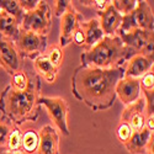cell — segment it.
Instances as JSON below:
<instances>
[{"label":"cell","instance_id":"1","mask_svg":"<svg viewBox=\"0 0 154 154\" xmlns=\"http://www.w3.org/2000/svg\"><path fill=\"white\" fill-rule=\"evenodd\" d=\"M122 78L123 67L97 69L80 66L72 76V93L93 111H105L113 105L115 88Z\"/></svg>","mask_w":154,"mask_h":154},{"label":"cell","instance_id":"2","mask_svg":"<svg viewBox=\"0 0 154 154\" xmlns=\"http://www.w3.org/2000/svg\"><path fill=\"white\" fill-rule=\"evenodd\" d=\"M41 97V79L37 75L30 88L25 91H16L8 85L0 95V111L3 117L15 126L35 122L40 115L38 99Z\"/></svg>","mask_w":154,"mask_h":154},{"label":"cell","instance_id":"3","mask_svg":"<svg viewBox=\"0 0 154 154\" xmlns=\"http://www.w3.org/2000/svg\"><path fill=\"white\" fill-rule=\"evenodd\" d=\"M134 54L126 47L117 35L105 36L90 49L84 51L80 56L82 67L97 69H113L122 67V64Z\"/></svg>","mask_w":154,"mask_h":154},{"label":"cell","instance_id":"4","mask_svg":"<svg viewBox=\"0 0 154 154\" xmlns=\"http://www.w3.org/2000/svg\"><path fill=\"white\" fill-rule=\"evenodd\" d=\"M51 25H52V11L48 3L41 0L35 10L23 14L20 22V30L31 31L47 37L51 30Z\"/></svg>","mask_w":154,"mask_h":154},{"label":"cell","instance_id":"5","mask_svg":"<svg viewBox=\"0 0 154 154\" xmlns=\"http://www.w3.org/2000/svg\"><path fill=\"white\" fill-rule=\"evenodd\" d=\"M38 105L43 106L56 127L64 134H70V128L68 123L69 106L67 100L62 96H41L38 99Z\"/></svg>","mask_w":154,"mask_h":154},{"label":"cell","instance_id":"6","mask_svg":"<svg viewBox=\"0 0 154 154\" xmlns=\"http://www.w3.org/2000/svg\"><path fill=\"white\" fill-rule=\"evenodd\" d=\"M153 9L149 2L146 0H138L136 9L128 15L122 16V23L117 32H127L131 30H146L153 31Z\"/></svg>","mask_w":154,"mask_h":154},{"label":"cell","instance_id":"7","mask_svg":"<svg viewBox=\"0 0 154 154\" xmlns=\"http://www.w3.org/2000/svg\"><path fill=\"white\" fill-rule=\"evenodd\" d=\"M14 43L22 58H30L33 60L45 53L47 48V37L31 31L20 30Z\"/></svg>","mask_w":154,"mask_h":154},{"label":"cell","instance_id":"8","mask_svg":"<svg viewBox=\"0 0 154 154\" xmlns=\"http://www.w3.org/2000/svg\"><path fill=\"white\" fill-rule=\"evenodd\" d=\"M123 45L128 47L133 53H142V54H153V41H154V32L146 30H131L127 32H117L116 33Z\"/></svg>","mask_w":154,"mask_h":154},{"label":"cell","instance_id":"9","mask_svg":"<svg viewBox=\"0 0 154 154\" xmlns=\"http://www.w3.org/2000/svg\"><path fill=\"white\" fill-rule=\"evenodd\" d=\"M83 22V15L72 4L68 10L60 16V32H59V46L62 48L72 43L73 37Z\"/></svg>","mask_w":154,"mask_h":154},{"label":"cell","instance_id":"10","mask_svg":"<svg viewBox=\"0 0 154 154\" xmlns=\"http://www.w3.org/2000/svg\"><path fill=\"white\" fill-rule=\"evenodd\" d=\"M121 121H125L131 127L132 132H137L146 127L147 113H146V100L143 95L136 102L125 106L121 113Z\"/></svg>","mask_w":154,"mask_h":154},{"label":"cell","instance_id":"11","mask_svg":"<svg viewBox=\"0 0 154 154\" xmlns=\"http://www.w3.org/2000/svg\"><path fill=\"white\" fill-rule=\"evenodd\" d=\"M23 58L19 53L15 43L0 37V63L10 75L22 69Z\"/></svg>","mask_w":154,"mask_h":154},{"label":"cell","instance_id":"12","mask_svg":"<svg viewBox=\"0 0 154 154\" xmlns=\"http://www.w3.org/2000/svg\"><path fill=\"white\" fill-rule=\"evenodd\" d=\"M154 68V57L142 53H134L126 60L123 67V78L140 79L142 76Z\"/></svg>","mask_w":154,"mask_h":154},{"label":"cell","instance_id":"13","mask_svg":"<svg viewBox=\"0 0 154 154\" xmlns=\"http://www.w3.org/2000/svg\"><path fill=\"white\" fill-rule=\"evenodd\" d=\"M115 94H116V97L120 99V101L125 106L133 104L142 96L139 79H132V78L120 79L119 83L116 84V88H115Z\"/></svg>","mask_w":154,"mask_h":154},{"label":"cell","instance_id":"14","mask_svg":"<svg viewBox=\"0 0 154 154\" xmlns=\"http://www.w3.org/2000/svg\"><path fill=\"white\" fill-rule=\"evenodd\" d=\"M97 20L105 36H113L117 33L122 23V15L113 8L112 2H109L104 10L97 11Z\"/></svg>","mask_w":154,"mask_h":154},{"label":"cell","instance_id":"15","mask_svg":"<svg viewBox=\"0 0 154 154\" xmlns=\"http://www.w3.org/2000/svg\"><path fill=\"white\" fill-rule=\"evenodd\" d=\"M37 154H60L59 153V136L51 125L43 126L40 131Z\"/></svg>","mask_w":154,"mask_h":154},{"label":"cell","instance_id":"16","mask_svg":"<svg viewBox=\"0 0 154 154\" xmlns=\"http://www.w3.org/2000/svg\"><path fill=\"white\" fill-rule=\"evenodd\" d=\"M80 29L84 32L85 43H84V51L90 49L93 46H95L99 41H101L105 37L104 32L101 30L100 22L97 19H90L89 21H83L80 23Z\"/></svg>","mask_w":154,"mask_h":154},{"label":"cell","instance_id":"17","mask_svg":"<svg viewBox=\"0 0 154 154\" xmlns=\"http://www.w3.org/2000/svg\"><path fill=\"white\" fill-rule=\"evenodd\" d=\"M33 69L38 78L45 80L48 84H53L57 80L58 72H59L58 68L53 67L49 63V60L46 58L45 54H41L33 59Z\"/></svg>","mask_w":154,"mask_h":154},{"label":"cell","instance_id":"18","mask_svg":"<svg viewBox=\"0 0 154 154\" xmlns=\"http://www.w3.org/2000/svg\"><path fill=\"white\" fill-rule=\"evenodd\" d=\"M152 134H154V132L149 131L147 127H144L143 130H140V131L132 132L128 142L126 144H123V147L131 154H144L147 142Z\"/></svg>","mask_w":154,"mask_h":154},{"label":"cell","instance_id":"19","mask_svg":"<svg viewBox=\"0 0 154 154\" xmlns=\"http://www.w3.org/2000/svg\"><path fill=\"white\" fill-rule=\"evenodd\" d=\"M20 32V22L9 15L8 12L0 10V37L14 42Z\"/></svg>","mask_w":154,"mask_h":154},{"label":"cell","instance_id":"20","mask_svg":"<svg viewBox=\"0 0 154 154\" xmlns=\"http://www.w3.org/2000/svg\"><path fill=\"white\" fill-rule=\"evenodd\" d=\"M40 136L33 128H29L26 131H21V148L20 153L22 154H36L38 149Z\"/></svg>","mask_w":154,"mask_h":154},{"label":"cell","instance_id":"21","mask_svg":"<svg viewBox=\"0 0 154 154\" xmlns=\"http://www.w3.org/2000/svg\"><path fill=\"white\" fill-rule=\"evenodd\" d=\"M11 78H10V84L9 86L12 89V90H16V91H25V90H27V89L30 88L32 80H33V75H30L27 74L26 72H25L23 69L14 73V74H11L10 75Z\"/></svg>","mask_w":154,"mask_h":154},{"label":"cell","instance_id":"22","mask_svg":"<svg viewBox=\"0 0 154 154\" xmlns=\"http://www.w3.org/2000/svg\"><path fill=\"white\" fill-rule=\"evenodd\" d=\"M43 54L46 56V58L49 60V63L52 64L53 67L59 69V67L62 66V63H63V58H64V51L59 45L48 46L46 48Z\"/></svg>","mask_w":154,"mask_h":154},{"label":"cell","instance_id":"23","mask_svg":"<svg viewBox=\"0 0 154 154\" xmlns=\"http://www.w3.org/2000/svg\"><path fill=\"white\" fill-rule=\"evenodd\" d=\"M0 10L8 12L9 15L15 17L19 22H21L25 14L19 4V0H0Z\"/></svg>","mask_w":154,"mask_h":154},{"label":"cell","instance_id":"24","mask_svg":"<svg viewBox=\"0 0 154 154\" xmlns=\"http://www.w3.org/2000/svg\"><path fill=\"white\" fill-rule=\"evenodd\" d=\"M14 127H15V125L11 123L5 117L0 119V150H5L9 136Z\"/></svg>","mask_w":154,"mask_h":154},{"label":"cell","instance_id":"25","mask_svg":"<svg viewBox=\"0 0 154 154\" xmlns=\"http://www.w3.org/2000/svg\"><path fill=\"white\" fill-rule=\"evenodd\" d=\"M21 148V130L19 126H15L9 136L5 150L8 152H20Z\"/></svg>","mask_w":154,"mask_h":154},{"label":"cell","instance_id":"26","mask_svg":"<svg viewBox=\"0 0 154 154\" xmlns=\"http://www.w3.org/2000/svg\"><path fill=\"white\" fill-rule=\"evenodd\" d=\"M138 0H113L112 5L122 16L128 15L136 9Z\"/></svg>","mask_w":154,"mask_h":154},{"label":"cell","instance_id":"27","mask_svg":"<svg viewBox=\"0 0 154 154\" xmlns=\"http://www.w3.org/2000/svg\"><path fill=\"white\" fill-rule=\"evenodd\" d=\"M115 133H116V138L119 139V142L123 146L128 142V139H130V137L132 134V130H131V127L128 126L127 122L120 120L116 130H115Z\"/></svg>","mask_w":154,"mask_h":154},{"label":"cell","instance_id":"28","mask_svg":"<svg viewBox=\"0 0 154 154\" xmlns=\"http://www.w3.org/2000/svg\"><path fill=\"white\" fill-rule=\"evenodd\" d=\"M140 91L142 93H154V72L150 69L139 79Z\"/></svg>","mask_w":154,"mask_h":154},{"label":"cell","instance_id":"29","mask_svg":"<svg viewBox=\"0 0 154 154\" xmlns=\"http://www.w3.org/2000/svg\"><path fill=\"white\" fill-rule=\"evenodd\" d=\"M72 4L73 2H69V0H57V2H54V15L57 17H60Z\"/></svg>","mask_w":154,"mask_h":154},{"label":"cell","instance_id":"30","mask_svg":"<svg viewBox=\"0 0 154 154\" xmlns=\"http://www.w3.org/2000/svg\"><path fill=\"white\" fill-rule=\"evenodd\" d=\"M41 0H19V4L23 10V12H30L38 6Z\"/></svg>","mask_w":154,"mask_h":154},{"label":"cell","instance_id":"31","mask_svg":"<svg viewBox=\"0 0 154 154\" xmlns=\"http://www.w3.org/2000/svg\"><path fill=\"white\" fill-rule=\"evenodd\" d=\"M72 42H74L76 46H79V47H84L85 37H84V32H83V30L80 29V26H79L78 30H76V32H75V35H74V37H73V41H72Z\"/></svg>","mask_w":154,"mask_h":154},{"label":"cell","instance_id":"32","mask_svg":"<svg viewBox=\"0 0 154 154\" xmlns=\"http://www.w3.org/2000/svg\"><path fill=\"white\" fill-rule=\"evenodd\" d=\"M146 154H154V134H152L147 142V146H146V150H144Z\"/></svg>","mask_w":154,"mask_h":154},{"label":"cell","instance_id":"33","mask_svg":"<svg viewBox=\"0 0 154 154\" xmlns=\"http://www.w3.org/2000/svg\"><path fill=\"white\" fill-rule=\"evenodd\" d=\"M3 154H22L20 152H8V150H2Z\"/></svg>","mask_w":154,"mask_h":154},{"label":"cell","instance_id":"34","mask_svg":"<svg viewBox=\"0 0 154 154\" xmlns=\"http://www.w3.org/2000/svg\"><path fill=\"white\" fill-rule=\"evenodd\" d=\"M0 68H2V63H0Z\"/></svg>","mask_w":154,"mask_h":154}]
</instances>
